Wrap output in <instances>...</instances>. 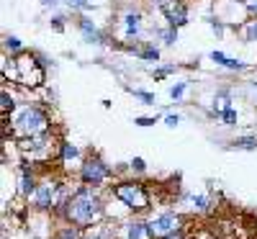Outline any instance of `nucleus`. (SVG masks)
Wrapping results in <instances>:
<instances>
[{
	"label": "nucleus",
	"mask_w": 257,
	"mask_h": 239,
	"mask_svg": "<svg viewBox=\"0 0 257 239\" xmlns=\"http://www.w3.org/2000/svg\"><path fill=\"white\" fill-rule=\"evenodd\" d=\"M113 175V170L105 165L98 155H90L88 160H85L80 165V180L82 185H90V188H100L105 180H108Z\"/></svg>",
	"instance_id": "423d86ee"
},
{
	"label": "nucleus",
	"mask_w": 257,
	"mask_h": 239,
	"mask_svg": "<svg viewBox=\"0 0 257 239\" xmlns=\"http://www.w3.org/2000/svg\"><path fill=\"white\" fill-rule=\"evenodd\" d=\"M157 34H160V39L165 41V47H173L175 41H178V29H170V26H167L165 31H157Z\"/></svg>",
	"instance_id": "bb28decb"
},
{
	"label": "nucleus",
	"mask_w": 257,
	"mask_h": 239,
	"mask_svg": "<svg viewBox=\"0 0 257 239\" xmlns=\"http://www.w3.org/2000/svg\"><path fill=\"white\" fill-rule=\"evenodd\" d=\"M219 118L224 121V126H237L239 113H237V108H234V105H229V108H224V111H221V116H219Z\"/></svg>",
	"instance_id": "4be33fe9"
},
{
	"label": "nucleus",
	"mask_w": 257,
	"mask_h": 239,
	"mask_svg": "<svg viewBox=\"0 0 257 239\" xmlns=\"http://www.w3.org/2000/svg\"><path fill=\"white\" fill-rule=\"evenodd\" d=\"M77 29H80L82 39L88 41V44H105V34L98 29V24L90 16H80L77 18Z\"/></svg>",
	"instance_id": "9d476101"
},
{
	"label": "nucleus",
	"mask_w": 257,
	"mask_h": 239,
	"mask_svg": "<svg viewBox=\"0 0 257 239\" xmlns=\"http://www.w3.org/2000/svg\"><path fill=\"white\" fill-rule=\"evenodd\" d=\"M82 239H116V226L108 224H93L88 229H82Z\"/></svg>",
	"instance_id": "ddd939ff"
},
{
	"label": "nucleus",
	"mask_w": 257,
	"mask_h": 239,
	"mask_svg": "<svg viewBox=\"0 0 257 239\" xmlns=\"http://www.w3.org/2000/svg\"><path fill=\"white\" fill-rule=\"evenodd\" d=\"M128 93H132L142 105H155L157 103V98H155V93H147V90H139V88H128Z\"/></svg>",
	"instance_id": "6ab92c4d"
},
{
	"label": "nucleus",
	"mask_w": 257,
	"mask_h": 239,
	"mask_svg": "<svg viewBox=\"0 0 257 239\" xmlns=\"http://www.w3.org/2000/svg\"><path fill=\"white\" fill-rule=\"evenodd\" d=\"M3 47H6V52H11V54H24V41H21L18 36H13V34L6 36Z\"/></svg>",
	"instance_id": "f3484780"
},
{
	"label": "nucleus",
	"mask_w": 257,
	"mask_h": 239,
	"mask_svg": "<svg viewBox=\"0 0 257 239\" xmlns=\"http://www.w3.org/2000/svg\"><path fill=\"white\" fill-rule=\"evenodd\" d=\"M137 54L144 59V62H160V49L157 47H144V49H137Z\"/></svg>",
	"instance_id": "5701e85b"
},
{
	"label": "nucleus",
	"mask_w": 257,
	"mask_h": 239,
	"mask_svg": "<svg viewBox=\"0 0 257 239\" xmlns=\"http://www.w3.org/2000/svg\"><path fill=\"white\" fill-rule=\"evenodd\" d=\"M208 57H211L213 64H219V67H224V70H231V72H244V70H247V64H244L242 59H231V57H226V54L219 52V49H213Z\"/></svg>",
	"instance_id": "f8f14e48"
},
{
	"label": "nucleus",
	"mask_w": 257,
	"mask_h": 239,
	"mask_svg": "<svg viewBox=\"0 0 257 239\" xmlns=\"http://www.w3.org/2000/svg\"><path fill=\"white\" fill-rule=\"evenodd\" d=\"M234 149H257V137H237L231 142Z\"/></svg>",
	"instance_id": "412c9836"
},
{
	"label": "nucleus",
	"mask_w": 257,
	"mask_h": 239,
	"mask_svg": "<svg viewBox=\"0 0 257 239\" xmlns=\"http://www.w3.org/2000/svg\"><path fill=\"white\" fill-rule=\"evenodd\" d=\"M149 3H157V6H165V0H149Z\"/></svg>",
	"instance_id": "e433bc0d"
},
{
	"label": "nucleus",
	"mask_w": 257,
	"mask_h": 239,
	"mask_svg": "<svg viewBox=\"0 0 257 239\" xmlns=\"http://www.w3.org/2000/svg\"><path fill=\"white\" fill-rule=\"evenodd\" d=\"M252 88H254V93H257V82H252Z\"/></svg>",
	"instance_id": "4c0bfd02"
},
{
	"label": "nucleus",
	"mask_w": 257,
	"mask_h": 239,
	"mask_svg": "<svg viewBox=\"0 0 257 239\" xmlns=\"http://www.w3.org/2000/svg\"><path fill=\"white\" fill-rule=\"evenodd\" d=\"M178 231H183V219L175 211L157 213L147 221V239H167V236H173Z\"/></svg>",
	"instance_id": "20e7f679"
},
{
	"label": "nucleus",
	"mask_w": 257,
	"mask_h": 239,
	"mask_svg": "<svg viewBox=\"0 0 257 239\" xmlns=\"http://www.w3.org/2000/svg\"><path fill=\"white\" fill-rule=\"evenodd\" d=\"M49 126L52 118L41 105H21L18 111L11 113V132L16 139H29V137H41V134H49Z\"/></svg>",
	"instance_id": "f03ea898"
},
{
	"label": "nucleus",
	"mask_w": 257,
	"mask_h": 239,
	"mask_svg": "<svg viewBox=\"0 0 257 239\" xmlns=\"http://www.w3.org/2000/svg\"><path fill=\"white\" fill-rule=\"evenodd\" d=\"M208 24H211V29H213V34H216V36H224V29H226V21H221V18H211Z\"/></svg>",
	"instance_id": "c756f323"
},
{
	"label": "nucleus",
	"mask_w": 257,
	"mask_h": 239,
	"mask_svg": "<svg viewBox=\"0 0 257 239\" xmlns=\"http://www.w3.org/2000/svg\"><path fill=\"white\" fill-rule=\"evenodd\" d=\"M134 124H137V126H142V129H147V126H155V124H157V118H149V116H137V118H134Z\"/></svg>",
	"instance_id": "7c9ffc66"
},
{
	"label": "nucleus",
	"mask_w": 257,
	"mask_h": 239,
	"mask_svg": "<svg viewBox=\"0 0 257 239\" xmlns=\"http://www.w3.org/2000/svg\"><path fill=\"white\" fill-rule=\"evenodd\" d=\"M173 72H178V64H162V67L152 70V77L155 80H165L167 75H173Z\"/></svg>",
	"instance_id": "393cba45"
},
{
	"label": "nucleus",
	"mask_w": 257,
	"mask_h": 239,
	"mask_svg": "<svg viewBox=\"0 0 257 239\" xmlns=\"http://www.w3.org/2000/svg\"><path fill=\"white\" fill-rule=\"evenodd\" d=\"M178 124H180V116H178V113H167V116H165V126L175 129Z\"/></svg>",
	"instance_id": "2f4dec72"
},
{
	"label": "nucleus",
	"mask_w": 257,
	"mask_h": 239,
	"mask_svg": "<svg viewBox=\"0 0 257 239\" xmlns=\"http://www.w3.org/2000/svg\"><path fill=\"white\" fill-rule=\"evenodd\" d=\"M105 213V201L100 198V190L90 188V185H80L64 203V211L59 216H64L67 224H75L80 229H88L93 224H98Z\"/></svg>",
	"instance_id": "f257e3e1"
},
{
	"label": "nucleus",
	"mask_w": 257,
	"mask_h": 239,
	"mask_svg": "<svg viewBox=\"0 0 257 239\" xmlns=\"http://www.w3.org/2000/svg\"><path fill=\"white\" fill-rule=\"evenodd\" d=\"M64 6H67L70 11H93L90 0H64Z\"/></svg>",
	"instance_id": "a878e982"
},
{
	"label": "nucleus",
	"mask_w": 257,
	"mask_h": 239,
	"mask_svg": "<svg viewBox=\"0 0 257 239\" xmlns=\"http://www.w3.org/2000/svg\"><path fill=\"white\" fill-rule=\"evenodd\" d=\"M167 239H185V236H183V231H178V234H173V236H167Z\"/></svg>",
	"instance_id": "c9c22d12"
},
{
	"label": "nucleus",
	"mask_w": 257,
	"mask_h": 239,
	"mask_svg": "<svg viewBox=\"0 0 257 239\" xmlns=\"http://www.w3.org/2000/svg\"><path fill=\"white\" fill-rule=\"evenodd\" d=\"M62 195L64 193H62V185L57 180H41L31 201H34V208L36 211H52L62 201Z\"/></svg>",
	"instance_id": "0eeeda50"
},
{
	"label": "nucleus",
	"mask_w": 257,
	"mask_h": 239,
	"mask_svg": "<svg viewBox=\"0 0 257 239\" xmlns=\"http://www.w3.org/2000/svg\"><path fill=\"white\" fill-rule=\"evenodd\" d=\"M13 80L21 82V85H41L44 80V70H41V64L36 62L34 54H18L16 62H13Z\"/></svg>",
	"instance_id": "39448f33"
},
{
	"label": "nucleus",
	"mask_w": 257,
	"mask_h": 239,
	"mask_svg": "<svg viewBox=\"0 0 257 239\" xmlns=\"http://www.w3.org/2000/svg\"><path fill=\"white\" fill-rule=\"evenodd\" d=\"M77 157H80V149L72 142H59V160L62 162H72Z\"/></svg>",
	"instance_id": "2eb2a0df"
},
{
	"label": "nucleus",
	"mask_w": 257,
	"mask_h": 239,
	"mask_svg": "<svg viewBox=\"0 0 257 239\" xmlns=\"http://www.w3.org/2000/svg\"><path fill=\"white\" fill-rule=\"evenodd\" d=\"M160 11H162V16H165L170 29H183L188 21H190V11H188L185 3H175V0H173V3L160 6Z\"/></svg>",
	"instance_id": "1a4fd4ad"
},
{
	"label": "nucleus",
	"mask_w": 257,
	"mask_h": 239,
	"mask_svg": "<svg viewBox=\"0 0 257 239\" xmlns=\"http://www.w3.org/2000/svg\"><path fill=\"white\" fill-rule=\"evenodd\" d=\"M59 3H64V0H41V6H44V8H57Z\"/></svg>",
	"instance_id": "f704fd0d"
},
{
	"label": "nucleus",
	"mask_w": 257,
	"mask_h": 239,
	"mask_svg": "<svg viewBox=\"0 0 257 239\" xmlns=\"http://www.w3.org/2000/svg\"><path fill=\"white\" fill-rule=\"evenodd\" d=\"M52 29L54 31H64V16H52Z\"/></svg>",
	"instance_id": "473e14b6"
},
{
	"label": "nucleus",
	"mask_w": 257,
	"mask_h": 239,
	"mask_svg": "<svg viewBox=\"0 0 257 239\" xmlns=\"http://www.w3.org/2000/svg\"><path fill=\"white\" fill-rule=\"evenodd\" d=\"M185 90H188V82H175L173 88H170V98H173V100L178 103V100H183Z\"/></svg>",
	"instance_id": "cd10ccee"
},
{
	"label": "nucleus",
	"mask_w": 257,
	"mask_h": 239,
	"mask_svg": "<svg viewBox=\"0 0 257 239\" xmlns=\"http://www.w3.org/2000/svg\"><path fill=\"white\" fill-rule=\"evenodd\" d=\"M80 236H82L80 226H75V224H67V226H62L57 231V239H80Z\"/></svg>",
	"instance_id": "aec40b11"
},
{
	"label": "nucleus",
	"mask_w": 257,
	"mask_h": 239,
	"mask_svg": "<svg viewBox=\"0 0 257 239\" xmlns=\"http://www.w3.org/2000/svg\"><path fill=\"white\" fill-rule=\"evenodd\" d=\"M128 170L137 172V175H144V172H147V162H144L142 157H134L132 162H128Z\"/></svg>",
	"instance_id": "c85d7f7f"
},
{
	"label": "nucleus",
	"mask_w": 257,
	"mask_h": 239,
	"mask_svg": "<svg viewBox=\"0 0 257 239\" xmlns=\"http://www.w3.org/2000/svg\"><path fill=\"white\" fill-rule=\"evenodd\" d=\"M118 26H121L123 41H137L139 34H142V29H144V16H142V11H134V8L123 11Z\"/></svg>",
	"instance_id": "6e6552de"
},
{
	"label": "nucleus",
	"mask_w": 257,
	"mask_h": 239,
	"mask_svg": "<svg viewBox=\"0 0 257 239\" xmlns=\"http://www.w3.org/2000/svg\"><path fill=\"white\" fill-rule=\"evenodd\" d=\"M39 188V180L34 175V170L29 167V162H21V180H18V190L21 195H26V198H34V193Z\"/></svg>",
	"instance_id": "9b49d317"
},
{
	"label": "nucleus",
	"mask_w": 257,
	"mask_h": 239,
	"mask_svg": "<svg viewBox=\"0 0 257 239\" xmlns=\"http://www.w3.org/2000/svg\"><path fill=\"white\" fill-rule=\"evenodd\" d=\"M190 203H193V211H198V213H208L211 211V201H208V195H203V193L190 195Z\"/></svg>",
	"instance_id": "dca6fc26"
},
{
	"label": "nucleus",
	"mask_w": 257,
	"mask_h": 239,
	"mask_svg": "<svg viewBox=\"0 0 257 239\" xmlns=\"http://www.w3.org/2000/svg\"><path fill=\"white\" fill-rule=\"evenodd\" d=\"M244 8L252 18H257V0H244Z\"/></svg>",
	"instance_id": "72a5a7b5"
},
{
	"label": "nucleus",
	"mask_w": 257,
	"mask_h": 239,
	"mask_svg": "<svg viewBox=\"0 0 257 239\" xmlns=\"http://www.w3.org/2000/svg\"><path fill=\"white\" fill-rule=\"evenodd\" d=\"M113 195L134 213L149 208V190L139 180H121V183H116L113 185Z\"/></svg>",
	"instance_id": "7ed1b4c3"
},
{
	"label": "nucleus",
	"mask_w": 257,
	"mask_h": 239,
	"mask_svg": "<svg viewBox=\"0 0 257 239\" xmlns=\"http://www.w3.org/2000/svg\"><path fill=\"white\" fill-rule=\"evenodd\" d=\"M0 111H3V116H8V113L16 111V98H13L8 90L0 93Z\"/></svg>",
	"instance_id": "a211bd4d"
},
{
	"label": "nucleus",
	"mask_w": 257,
	"mask_h": 239,
	"mask_svg": "<svg viewBox=\"0 0 257 239\" xmlns=\"http://www.w3.org/2000/svg\"><path fill=\"white\" fill-rule=\"evenodd\" d=\"M244 41H247V44L257 41V18H249L244 24Z\"/></svg>",
	"instance_id": "b1692460"
},
{
	"label": "nucleus",
	"mask_w": 257,
	"mask_h": 239,
	"mask_svg": "<svg viewBox=\"0 0 257 239\" xmlns=\"http://www.w3.org/2000/svg\"><path fill=\"white\" fill-rule=\"evenodd\" d=\"M147 236V221L134 219L123 226V239H144Z\"/></svg>",
	"instance_id": "4468645a"
}]
</instances>
